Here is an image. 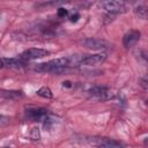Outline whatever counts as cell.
<instances>
[{
  "label": "cell",
  "instance_id": "6da1fadb",
  "mask_svg": "<svg viewBox=\"0 0 148 148\" xmlns=\"http://www.w3.org/2000/svg\"><path fill=\"white\" fill-rule=\"evenodd\" d=\"M82 57H83V54H74V56L52 59L50 61H46V62L37 65V67L35 69L37 72H43V73L61 74L64 72L69 71L72 67L80 65L81 60H82Z\"/></svg>",
  "mask_w": 148,
  "mask_h": 148
},
{
  "label": "cell",
  "instance_id": "5b68a950",
  "mask_svg": "<svg viewBox=\"0 0 148 148\" xmlns=\"http://www.w3.org/2000/svg\"><path fill=\"white\" fill-rule=\"evenodd\" d=\"M50 54V51L45 50V49H39V47H30V49H27L24 50L20 57L23 58L24 60H35V59H39V58H43L45 56Z\"/></svg>",
  "mask_w": 148,
  "mask_h": 148
},
{
  "label": "cell",
  "instance_id": "2e32d148",
  "mask_svg": "<svg viewBox=\"0 0 148 148\" xmlns=\"http://www.w3.org/2000/svg\"><path fill=\"white\" fill-rule=\"evenodd\" d=\"M141 57L143 58L146 64H148V52H141Z\"/></svg>",
  "mask_w": 148,
  "mask_h": 148
},
{
  "label": "cell",
  "instance_id": "4fadbf2b",
  "mask_svg": "<svg viewBox=\"0 0 148 148\" xmlns=\"http://www.w3.org/2000/svg\"><path fill=\"white\" fill-rule=\"evenodd\" d=\"M37 95L40 96V97H43V98H52V96H53L51 89L47 88V87H42V88H39V89L37 90Z\"/></svg>",
  "mask_w": 148,
  "mask_h": 148
},
{
  "label": "cell",
  "instance_id": "7a4b0ae2",
  "mask_svg": "<svg viewBox=\"0 0 148 148\" xmlns=\"http://www.w3.org/2000/svg\"><path fill=\"white\" fill-rule=\"evenodd\" d=\"M80 45L86 47V49H89V50H96V51H99V50H108L110 49L112 45L105 40V39H101V38H94V37H89V38H84V39H81L80 40Z\"/></svg>",
  "mask_w": 148,
  "mask_h": 148
},
{
  "label": "cell",
  "instance_id": "7c38bea8",
  "mask_svg": "<svg viewBox=\"0 0 148 148\" xmlns=\"http://www.w3.org/2000/svg\"><path fill=\"white\" fill-rule=\"evenodd\" d=\"M134 14L142 20H148V5L139 6L134 9Z\"/></svg>",
  "mask_w": 148,
  "mask_h": 148
},
{
  "label": "cell",
  "instance_id": "9c48e42d",
  "mask_svg": "<svg viewBox=\"0 0 148 148\" xmlns=\"http://www.w3.org/2000/svg\"><path fill=\"white\" fill-rule=\"evenodd\" d=\"M140 36H141V34H140L139 30H134L133 29V30L127 31L124 35V37H123V44H124V46L126 49H130V47L134 46L138 43V40L140 39Z\"/></svg>",
  "mask_w": 148,
  "mask_h": 148
},
{
  "label": "cell",
  "instance_id": "277c9868",
  "mask_svg": "<svg viewBox=\"0 0 148 148\" xmlns=\"http://www.w3.org/2000/svg\"><path fill=\"white\" fill-rule=\"evenodd\" d=\"M25 116L32 121H40L47 117V110L39 106H28L25 109Z\"/></svg>",
  "mask_w": 148,
  "mask_h": 148
},
{
  "label": "cell",
  "instance_id": "ba28073f",
  "mask_svg": "<svg viewBox=\"0 0 148 148\" xmlns=\"http://www.w3.org/2000/svg\"><path fill=\"white\" fill-rule=\"evenodd\" d=\"M27 60L21 58L20 56L16 58H1V67L2 68H20L25 66Z\"/></svg>",
  "mask_w": 148,
  "mask_h": 148
},
{
  "label": "cell",
  "instance_id": "8fae6325",
  "mask_svg": "<svg viewBox=\"0 0 148 148\" xmlns=\"http://www.w3.org/2000/svg\"><path fill=\"white\" fill-rule=\"evenodd\" d=\"M1 96L3 98H8V99H17V98L22 97L23 94H22V91H18V90H2Z\"/></svg>",
  "mask_w": 148,
  "mask_h": 148
},
{
  "label": "cell",
  "instance_id": "30bf717a",
  "mask_svg": "<svg viewBox=\"0 0 148 148\" xmlns=\"http://www.w3.org/2000/svg\"><path fill=\"white\" fill-rule=\"evenodd\" d=\"M94 139V138H92ZM97 141L91 140L90 143L94 145V146H97V147H121L124 146L121 142L119 141H116V140H112V139H105V138H96Z\"/></svg>",
  "mask_w": 148,
  "mask_h": 148
},
{
  "label": "cell",
  "instance_id": "ac0fdd59",
  "mask_svg": "<svg viewBox=\"0 0 148 148\" xmlns=\"http://www.w3.org/2000/svg\"><path fill=\"white\" fill-rule=\"evenodd\" d=\"M145 145H147V146H148V138H146V139H145Z\"/></svg>",
  "mask_w": 148,
  "mask_h": 148
},
{
  "label": "cell",
  "instance_id": "8992f818",
  "mask_svg": "<svg viewBox=\"0 0 148 148\" xmlns=\"http://www.w3.org/2000/svg\"><path fill=\"white\" fill-rule=\"evenodd\" d=\"M88 95L90 97H92V98L102 99V101L109 99L111 97L110 89L106 88V87H102V86H94V87H91L88 90Z\"/></svg>",
  "mask_w": 148,
  "mask_h": 148
},
{
  "label": "cell",
  "instance_id": "52a82bcc",
  "mask_svg": "<svg viewBox=\"0 0 148 148\" xmlns=\"http://www.w3.org/2000/svg\"><path fill=\"white\" fill-rule=\"evenodd\" d=\"M105 59H106V54H101V53H97V54H83L80 65H83V66H96V65H99V64L104 62Z\"/></svg>",
  "mask_w": 148,
  "mask_h": 148
},
{
  "label": "cell",
  "instance_id": "9a60e30c",
  "mask_svg": "<svg viewBox=\"0 0 148 148\" xmlns=\"http://www.w3.org/2000/svg\"><path fill=\"white\" fill-rule=\"evenodd\" d=\"M68 17H69V21H71V22H76V21L80 18V14H79V13H74V14L68 15Z\"/></svg>",
  "mask_w": 148,
  "mask_h": 148
},
{
  "label": "cell",
  "instance_id": "e0dca14e",
  "mask_svg": "<svg viewBox=\"0 0 148 148\" xmlns=\"http://www.w3.org/2000/svg\"><path fill=\"white\" fill-rule=\"evenodd\" d=\"M141 84L145 87V88H148V77H145L141 80Z\"/></svg>",
  "mask_w": 148,
  "mask_h": 148
},
{
  "label": "cell",
  "instance_id": "3957f363",
  "mask_svg": "<svg viewBox=\"0 0 148 148\" xmlns=\"http://www.w3.org/2000/svg\"><path fill=\"white\" fill-rule=\"evenodd\" d=\"M101 7L110 14H123L127 12V7L123 0H101Z\"/></svg>",
  "mask_w": 148,
  "mask_h": 148
},
{
  "label": "cell",
  "instance_id": "5bb4252c",
  "mask_svg": "<svg viewBox=\"0 0 148 148\" xmlns=\"http://www.w3.org/2000/svg\"><path fill=\"white\" fill-rule=\"evenodd\" d=\"M68 15H69L68 9H66V8H59L58 9V16L59 17H66Z\"/></svg>",
  "mask_w": 148,
  "mask_h": 148
}]
</instances>
